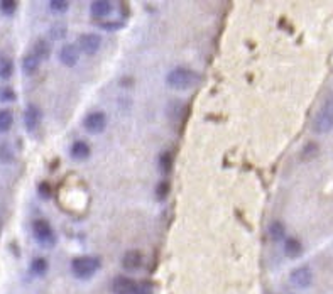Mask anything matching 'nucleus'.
<instances>
[{
	"label": "nucleus",
	"mask_w": 333,
	"mask_h": 294,
	"mask_svg": "<svg viewBox=\"0 0 333 294\" xmlns=\"http://www.w3.org/2000/svg\"><path fill=\"white\" fill-rule=\"evenodd\" d=\"M16 100V93H14L12 88H9V86H4V88H0V101H14Z\"/></svg>",
	"instance_id": "obj_24"
},
{
	"label": "nucleus",
	"mask_w": 333,
	"mask_h": 294,
	"mask_svg": "<svg viewBox=\"0 0 333 294\" xmlns=\"http://www.w3.org/2000/svg\"><path fill=\"white\" fill-rule=\"evenodd\" d=\"M100 43H102V39H100V35H97V34H83L82 38L78 39L80 49L87 54L97 53L98 48H100Z\"/></svg>",
	"instance_id": "obj_7"
},
{
	"label": "nucleus",
	"mask_w": 333,
	"mask_h": 294,
	"mask_svg": "<svg viewBox=\"0 0 333 294\" xmlns=\"http://www.w3.org/2000/svg\"><path fill=\"white\" fill-rule=\"evenodd\" d=\"M39 193H41L44 198H48L49 195H51V190H49L48 182H41V185H39Z\"/></svg>",
	"instance_id": "obj_30"
},
{
	"label": "nucleus",
	"mask_w": 333,
	"mask_h": 294,
	"mask_svg": "<svg viewBox=\"0 0 333 294\" xmlns=\"http://www.w3.org/2000/svg\"><path fill=\"white\" fill-rule=\"evenodd\" d=\"M168 193H169V185L166 181H161L158 188H156V195H158L159 200H164V198L168 196Z\"/></svg>",
	"instance_id": "obj_26"
},
{
	"label": "nucleus",
	"mask_w": 333,
	"mask_h": 294,
	"mask_svg": "<svg viewBox=\"0 0 333 294\" xmlns=\"http://www.w3.org/2000/svg\"><path fill=\"white\" fill-rule=\"evenodd\" d=\"M68 7H69V4L64 2V0H51V2H49V9L56 14H64L68 10Z\"/></svg>",
	"instance_id": "obj_23"
},
{
	"label": "nucleus",
	"mask_w": 333,
	"mask_h": 294,
	"mask_svg": "<svg viewBox=\"0 0 333 294\" xmlns=\"http://www.w3.org/2000/svg\"><path fill=\"white\" fill-rule=\"evenodd\" d=\"M14 73V63L11 58L0 54V80H9Z\"/></svg>",
	"instance_id": "obj_14"
},
{
	"label": "nucleus",
	"mask_w": 333,
	"mask_h": 294,
	"mask_svg": "<svg viewBox=\"0 0 333 294\" xmlns=\"http://www.w3.org/2000/svg\"><path fill=\"white\" fill-rule=\"evenodd\" d=\"M313 281V274L310 271V267H300L296 271L291 272V282L294 284L296 287H308Z\"/></svg>",
	"instance_id": "obj_8"
},
{
	"label": "nucleus",
	"mask_w": 333,
	"mask_h": 294,
	"mask_svg": "<svg viewBox=\"0 0 333 294\" xmlns=\"http://www.w3.org/2000/svg\"><path fill=\"white\" fill-rule=\"evenodd\" d=\"M134 294H154L153 284H151V282H140V284H137V287H135V292Z\"/></svg>",
	"instance_id": "obj_25"
},
{
	"label": "nucleus",
	"mask_w": 333,
	"mask_h": 294,
	"mask_svg": "<svg viewBox=\"0 0 333 294\" xmlns=\"http://www.w3.org/2000/svg\"><path fill=\"white\" fill-rule=\"evenodd\" d=\"M122 266H124V269H127V271L135 272L140 266H142V253H140L139 250H129L122 259Z\"/></svg>",
	"instance_id": "obj_11"
},
{
	"label": "nucleus",
	"mask_w": 333,
	"mask_h": 294,
	"mask_svg": "<svg viewBox=\"0 0 333 294\" xmlns=\"http://www.w3.org/2000/svg\"><path fill=\"white\" fill-rule=\"evenodd\" d=\"M71 156L75 157V159H78V161H83V159H87V157L90 156V147H88V144L87 142H83V140H77L75 144L71 145Z\"/></svg>",
	"instance_id": "obj_13"
},
{
	"label": "nucleus",
	"mask_w": 333,
	"mask_h": 294,
	"mask_svg": "<svg viewBox=\"0 0 333 294\" xmlns=\"http://www.w3.org/2000/svg\"><path fill=\"white\" fill-rule=\"evenodd\" d=\"M83 125L92 134H98V132H102L107 127V117H105L103 112H92L90 115H87Z\"/></svg>",
	"instance_id": "obj_5"
},
{
	"label": "nucleus",
	"mask_w": 333,
	"mask_h": 294,
	"mask_svg": "<svg viewBox=\"0 0 333 294\" xmlns=\"http://www.w3.org/2000/svg\"><path fill=\"white\" fill-rule=\"evenodd\" d=\"M59 59L64 66H75L80 59V51L73 44H66L59 51Z\"/></svg>",
	"instance_id": "obj_10"
},
{
	"label": "nucleus",
	"mask_w": 333,
	"mask_h": 294,
	"mask_svg": "<svg viewBox=\"0 0 333 294\" xmlns=\"http://www.w3.org/2000/svg\"><path fill=\"white\" fill-rule=\"evenodd\" d=\"M284 250H286V255L294 259L301 253L303 247H301V242L298 238H287L286 243H284Z\"/></svg>",
	"instance_id": "obj_16"
},
{
	"label": "nucleus",
	"mask_w": 333,
	"mask_h": 294,
	"mask_svg": "<svg viewBox=\"0 0 333 294\" xmlns=\"http://www.w3.org/2000/svg\"><path fill=\"white\" fill-rule=\"evenodd\" d=\"M51 35L54 39H61L66 35V25L64 24H56L54 27L51 29Z\"/></svg>",
	"instance_id": "obj_27"
},
{
	"label": "nucleus",
	"mask_w": 333,
	"mask_h": 294,
	"mask_svg": "<svg viewBox=\"0 0 333 294\" xmlns=\"http://www.w3.org/2000/svg\"><path fill=\"white\" fill-rule=\"evenodd\" d=\"M98 269H100V259L97 257H90V255L77 257L71 262V271L78 279H90L92 276H95V272Z\"/></svg>",
	"instance_id": "obj_1"
},
{
	"label": "nucleus",
	"mask_w": 333,
	"mask_h": 294,
	"mask_svg": "<svg viewBox=\"0 0 333 294\" xmlns=\"http://www.w3.org/2000/svg\"><path fill=\"white\" fill-rule=\"evenodd\" d=\"M171 167H173V156L171 152H163L159 157V169L163 172H169Z\"/></svg>",
	"instance_id": "obj_21"
},
{
	"label": "nucleus",
	"mask_w": 333,
	"mask_h": 294,
	"mask_svg": "<svg viewBox=\"0 0 333 294\" xmlns=\"http://www.w3.org/2000/svg\"><path fill=\"white\" fill-rule=\"evenodd\" d=\"M269 235L272 240H282L284 238V225H282L281 222H274L269 228Z\"/></svg>",
	"instance_id": "obj_20"
},
{
	"label": "nucleus",
	"mask_w": 333,
	"mask_h": 294,
	"mask_svg": "<svg viewBox=\"0 0 333 294\" xmlns=\"http://www.w3.org/2000/svg\"><path fill=\"white\" fill-rule=\"evenodd\" d=\"M124 25V22H120V20H117V22H103L100 24V27L105 29V30H117Z\"/></svg>",
	"instance_id": "obj_29"
},
{
	"label": "nucleus",
	"mask_w": 333,
	"mask_h": 294,
	"mask_svg": "<svg viewBox=\"0 0 333 294\" xmlns=\"http://www.w3.org/2000/svg\"><path fill=\"white\" fill-rule=\"evenodd\" d=\"M48 271V262L46 259H34L32 264H31V272L34 274V276H44Z\"/></svg>",
	"instance_id": "obj_19"
},
{
	"label": "nucleus",
	"mask_w": 333,
	"mask_h": 294,
	"mask_svg": "<svg viewBox=\"0 0 333 294\" xmlns=\"http://www.w3.org/2000/svg\"><path fill=\"white\" fill-rule=\"evenodd\" d=\"M135 287H137V284H135L132 279L124 277V276L117 277L112 282L114 294H134L135 292Z\"/></svg>",
	"instance_id": "obj_9"
},
{
	"label": "nucleus",
	"mask_w": 333,
	"mask_h": 294,
	"mask_svg": "<svg viewBox=\"0 0 333 294\" xmlns=\"http://www.w3.org/2000/svg\"><path fill=\"white\" fill-rule=\"evenodd\" d=\"M112 10H114V5L107 2V0H95V2H92V5H90V12H92L95 19L107 17Z\"/></svg>",
	"instance_id": "obj_12"
},
{
	"label": "nucleus",
	"mask_w": 333,
	"mask_h": 294,
	"mask_svg": "<svg viewBox=\"0 0 333 294\" xmlns=\"http://www.w3.org/2000/svg\"><path fill=\"white\" fill-rule=\"evenodd\" d=\"M49 53H51V49H49V43H46L44 39H39L36 44H34V51L32 54L36 56L39 61L43 59H48L49 58Z\"/></svg>",
	"instance_id": "obj_17"
},
{
	"label": "nucleus",
	"mask_w": 333,
	"mask_h": 294,
	"mask_svg": "<svg viewBox=\"0 0 333 294\" xmlns=\"http://www.w3.org/2000/svg\"><path fill=\"white\" fill-rule=\"evenodd\" d=\"M41 119H43V112L39 108L38 105H29L26 112H24V124H26V129L29 132H34L41 124Z\"/></svg>",
	"instance_id": "obj_6"
},
{
	"label": "nucleus",
	"mask_w": 333,
	"mask_h": 294,
	"mask_svg": "<svg viewBox=\"0 0 333 294\" xmlns=\"http://www.w3.org/2000/svg\"><path fill=\"white\" fill-rule=\"evenodd\" d=\"M39 63H41V61H39L32 53L27 54L26 58L22 59V71L26 75H34L39 68Z\"/></svg>",
	"instance_id": "obj_15"
},
{
	"label": "nucleus",
	"mask_w": 333,
	"mask_h": 294,
	"mask_svg": "<svg viewBox=\"0 0 333 294\" xmlns=\"http://www.w3.org/2000/svg\"><path fill=\"white\" fill-rule=\"evenodd\" d=\"M316 152H318V147L315 144H308L306 149L303 151V156H305V159H311V157L315 156Z\"/></svg>",
	"instance_id": "obj_28"
},
{
	"label": "nucleus",
	"mask_w": 333,
	"mask_h": 294,
	"mask_svg": "<svg viewBox=\"0 0 333 294\" xmlns=\"http://www.w3.org/2000/svg\"><path fill=\"white\" fill-rule=\"evenodd\" d=\"M17 10V2H14V0H2L0 2V12L4 15H14Z\"/></svg>",
	"instance_id": "obj_22"
},
{
	"label": "nucleus",
	"mask_w": 333,
	"mask_h": 294,
	"mask_svg": "<svg viewBox=\"0 0 333 294\" xmlns=\"http://www.w3.org/2000/svg\"><path fill=\"white\" fill-rule=\"evenodd\" d=\"M313 129L316 132H328L333 129V100L326 101L325 106L318 112L315 122H313Z\"/></svg>",
	"instance_id": "obj_4"
},
{
	"label": "nucleus",
	"mask_w": 333,
	"mask_h": 294,
	"mask_svg": "<svg viewBox=\"0 0 333 294\" xmlns=\"http://www.w3.org/2000/svg\"><path fill=\"white\" fill-rule=\"evenodd\" d=\"M32 233L36 242L44 248H51L56 245V235L51 225L46 220H36L32 223Z\"/></svg>",
	"instance_id": "obj_3"
},
{
	"label": "nucleus",
	"mask_w": 333,
	"mask_h": 294,
	"mask_svg": "<svg viewBox=\"0 0 333 294\" xmlns=\"http://www.w3.org/2000/svg\"><path fill=\"white\" fill-rule=\"evenodd\" d=\"M195 81L196 73L188 68H174L173 71H169L168 78H166V83L174 90H186L193 86Z\"/></svg>",
	"instance_id": "obj_2"
},
{
	"label": "nucleus",
	"mask_w": 333,
	"mask_h": 294,
	"mask_svg": "<svg viewBox=\"0 0 333 294\" xmlns=\"http://www.w3.org/2000/svg\"><path fill=\"white\" fill-rule=\"evenodd\" d=\"M14 124V115L11 110H0V132H7Z\"/></svg>",
	"instance_id": "obj_18"
}]
</instances>
